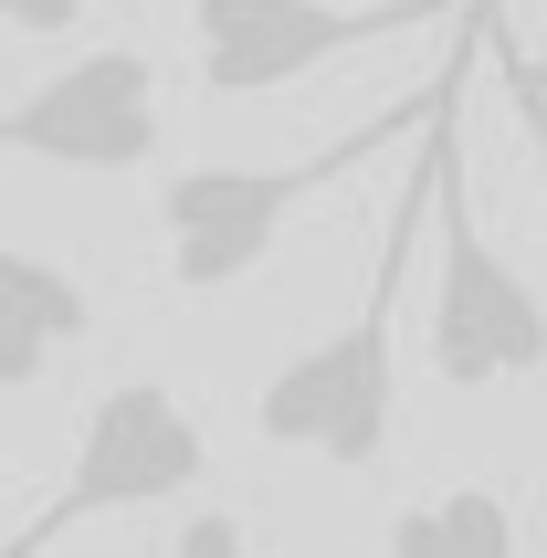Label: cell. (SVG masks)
Returning a JSON list of instances; mask_svg holds the SVG:
<instances>
[{
  "mask_svg": "<svg viewBox=\"0 0 547 558\" xmlns=\"http://www.w3.org/2000/svg\"><path fill=\"white\" fill-rule=\"evenodd\" d=\"M463 22L474 0L453 11V53H442V95H453V63H463ZM442 95L422 117V158L400 180V211H390V243L368 264V295L348 306V327H327L316 348H295L284 369L253 390V433L274 453H316L337 474H368L390 453V401H400V264L431 243V180H442Z\"/></svg>",
  "mask_w": 547,
  "mask_h": 558,
  "instance_id": "6da1fadb",
  "label": "cell"
},
{
  "mask_svg": "<svg viewBox=\"0 0 547 558\" xmlns=\"http://www.w3.org/2000/svg\"><path fill=\"white\" fill-rule=\"evenodd\" d=\"M495 32V0H474L463 22V63L442 95V180H431V369L453 390H495V379H547V295L485 243L474 190H463V74Z\"/></svg>",
  "mask_w": 547,
  "mask_h": 558,
  "instance_id": "7a4b0ae2",
  "label": "cell"
},
{
  "mask_svg": "<svg viewBox=\"0 0 547 558\" xmlns=\"http://www.w3.org/2000/svg\"><path fill=\"white\" fill-rule=\"evenodd\" d=\"M431 95H442V74H431L400 117H368V126H348V137H327V148H305V158L169 169V180H158V243H169V284H180V295H232V284H243L253 264L274 253V232H284V221H295L327 180L368 169V158L390 148V126L431 117Z\"/></svg>",
  "mask_w": 547,
  "mask_h": 558,
  "instance_id": "3957f363",
  "label": "cell"
},
{
  "mask_svg": "<svg viewBox=\"0 0 547 558\" xmlns=\"http://www.w3.org/2000/svg\"><path fill=\"white\" fill-rule=\"evenodd\" d=\"M200 474H211V442H200L190 401L169 390V379H117V390H95V411H85V433H74V464H63L53 506L0 537V558H42L53 537L95 527V517L169 506V496H190Z\"/></svg>",
  "mask_w": 547,
  "mask_h": 558,
  "instance_id": "277c9868",
  "label": "cell"
},
{
  "mask_svg": "<svg viewBox=\"0 0 547 558\" xmlns=\"http://www.w3.org/2000/svg\"><path fill=\"white\" fill-rule=\"evenodd\" d=\"M442 11L463 0H190V53H200V95H284L316 63L422 32Z\"/></svg>",
  "mask_w": 547,
  "mask_h": 558,
  "instance_id": "5b68a950",
  "label": "cell"
},
{
  "mask_svg": "<svg viewBox=\"0 0 547 558\" xmlns=\"http://www.w3.org/2000/svg\"><path fill=\"white\" fill-rule=\"evenodd\" d=\"M0 158H53V169H95L126 180L158 158V63L137 43H95L63 74L0 106Z\"/></svg>",
  "mask_w": 547,
  "mask_h": 558,
  "instance_id": "8992f818",
  "label": "cell"
},
{
  "mask_svg": "<svg viewBox=\"0 0 547 558\" xmlns=\"http://www.w3.org/2000/svg\"><path fill=\"white\" fill-rule=\"evenodd\" d=\"M85 338H95V295L63 264L0 243V390H32L63 348H85Z\"/></svg>",
  "mask_w": 547,
  "mask_h": 558,
  "instance_id": "52a82bcc",
  "label": "cell"
},
{
  "mask_svg": "<svg viewBox=\"0 0 547 558\" xmlns=\"http://www.w3.org/2000/svg\"><path fill=\"white\" fill-rule=\"evenodd\" d=\"M390 558H516V506L495 485H453L390 517Z\"/></svg>",
  "mask_w": 547,
  "mask_h": 558,
  "instance_id": "ba28073f",
  "label": "cell"
},
{
  "mask_svg": "<svg viewBox=\"0 0 547 558\" xmlns=\"http://www.w3.org/2000/svg\"><path fill=\"white\" fill-rule=\"evenodd\" d=\"M495 63H506V95H516V117H526V148H537V169H547V85H537V63L495 32Z\"/></svg>",
  "mask_w": 547,
  "mask_h": 558,
  "instance_id": "9c48e42d",
  "label": "cell"
},
{
  "mask_svg": "<svg viewBox=\"0 0 547 558\" xmlns=\"http://www.w3.org/2000/svg\"><path fill=\"white\" fill-rule=\"evenodd\" d=\"M85 11H95V0H0V22H11V32H32V43H63V32L85 22Z\"/></svg>",
  "mask_w": 547,
  "mask_h": 558,
  "instance_id": "30bf717a",
  "label": "cell"
},
{
  "mask_svg": "<svg viewBox=\"0 0 547 558\" xmlns=\"http://www.w3.org/2000/svg\"><path fill=\"white\" fill-rule=\"evenodd\" d=\"M537 85H547V63H537Z\"/></svg>",
  "mask_w": 547,
  "mask_h": 558,
  "instance_id": "8fae6325",
  "label": "cell"
}]
</instances>
